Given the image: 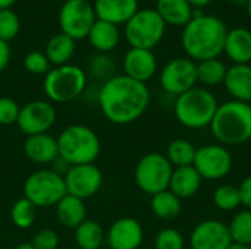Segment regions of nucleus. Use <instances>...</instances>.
I'll use <instances>...</instances> for the list:
<instances>
[{"instance_id": "f257e3e1", "label": "nucleus", "mask_w": 251, "mask_h": 249, "mask_svg": "<svg viewBox=\"0 0 251 249\" xmlns=\"http://www.w3.org/2000/svg\"><path fill=\"white\" fill-rule=\"evenodd\" d=\"M150 104L146 84L126 75L109 78L99 92V106L104 117L115 125H129L138 120Z\"/></svg>"}, {"instance_id": "f03ea898", "label": "nucleus", "mask_w": 251, "mask_h": 249, "mask_svg": "<svg viewBox=\"0 0 251 249\" xmlns=\"http://www.w3.org/2000/svg\"><path fill=\"white\" fill-rule=\"evenodd\" d=\"M228 28L213 15H203L200 9H194L193 19L184 26L181 43L188 59L196 63L218 59L224 53Z\"/></svg>"}, {"instance_id": "7ed1b4c3", "label": "nucleus", "mask_w": 251, "mask_h": 249, "mask_svg": "<svg viewBox=\"0 0 251 249\" xmlns=\"http://www.w3.org/2000/svg\"><path fill=\"white\" fill-rule=\"evenodd\" d=\"M210 131L221 145H241L251 139V104L229 100L219 104Z\"/></svg>"}, {"instance_id": "20e7f679", "label": "nucleus", "mask_w": 251, "mask_h": 249, "mask_svg": "<svg viewBox=\"0 0 251 249\" xmlns=\"http://www.w3.org/2000/svg\"><path fill=\"white\" fill-rule=\"evenodd\" d=\"M219 104L216 97L204 87H194L175 100L174 112L176 120L191 129L210 126Z\"/></svg>"}, {"instance_id": "39448f33", "label": "nucleus", "mask_w": 251, "mask_h": 249, "mask_svg": "<svg viewBox=\"0 0 251 249\" xmlns=\"http://www.w3.org/2000/svg\"><path fill=\"white\" fill-rule=\"evenodd\" d=\"M59 157L72 166L94 163L100 154L97 134L84 125H71L57 138Z\"/></svg>"}, {"instance_id": "423d86ee", "label": "nucleus", "mask_w": 251, "mask_h": 249, "mask_svg": "<svg viewBox=\"0 0 251 249\" xmlns=\"http://www.w3.org/2000/svg\"><path fill=\"white\" fill-rule=\"evenodd\" d=\"M87 85L85 72L75 65L56 66L44 78V92L56 103H68L79 97Z\"/></svg>"}, {"instance_id": "0eeeda50", "label": "nucleus", "mask_w": 251, "mask_h": 249, "mask_svg": "<svg viewBox=\"0 0 251 249\" xmlns=\"http://www.w3.org/2000/svg\"><path fill=\"white\" fill-rule=\"evenodd\" d=\"M166 23L156 9H143L125 23V38L131 48H154L163 38Z\"/></svg>"}, {"instance_id": "6e6552de", "label": "nucleus", "mask_w": 251, "mask_h": 249, "mask_svg": "<svg viewBox=\"0 0 251 249\" xmlns=\"http://www.w3.org/2000/svg\"><path fill=\"white\" fill-rule=\"evenodd\" d=\"M174 167L165 154L149 153L135 166L134 179L137 186L149 195H156L169 189Z\"/></svg>"}, {"instance_id": "1a4fd4ad", "label": "nucleus", "mask_w": 251, "mask_h": 249, "mask_svg": "<svg viewBox=\"0 0 251 249\" xmlns=\"http://www.w3.org/2000/svg\"><path fill=\"white\" fill-rule=\"evenodd\" d=\"M65 195V179L53 170H37L24 183V197L35 207L56 205Z\"/></svg>"}, {"instance_id": "9d476101", "label": "nucleus", "mask_w": 251, "mask_h": 249, "mask_svg": "<svg viewBox=\"0 0 251 249\" xmlns=\"http://www.w3.org/2000/svg\"><path fill=\"white\" fill-rule=\"evenodd\" d=\"M96 21L94 7L87 0H66L59 10L60 31L75 41L87 38Z\"/></svg>"}, {"instance_id": "9b49d317", "label": "nucleus", "mask_w": 251, "mask_h": 249, "mask_svg": "<svg viewBox=\"0 0 251 249\" xmlns=\"http://www.w3.org/2000/svg\"><path fill=\"white\" fill-rule=\"evenodd\" d=\"M197 84V63L188 57H176L168 62L160 72V85L171 95H181Z\"/></svg>"}, {"instance_id": "f8f14e48", "label": "nucleus", "mask_w": 251, "mask_h": 249, "mask_svg": "<svg viewBox=\"0 0 251 249\" xmlns=\"http://www.w3.org/2000/svg\"><path fill=\"white\" fill-rule=\"evenodd\" d=\"M201 179L219 181L225 178L232 169V156L225 145L210 144L197 148L193 163Z\"/></svg>"}, {"instance_id": "ddd939ff", "label": "nucleus", "mask_w": 251, "mask_h": 249, "mask_svg": "<svg viewBox=\"0 0 251 249\" xmlns=\"http://www.w3.org/2000/svg\"><path fill=\"white\" fill-rule=\"evenodd\" d=\"M63 179L66 194L82 201L96 195L103 185V173L94 163L72 166Z\"/></svg>"}, {"instance_id": "4468645a", "label": "nucleus", "mask_w": 251, "mask_h": 249, "mask_svg": "<svg viewBox=\"0 0 251 249\" xmlns=\"http://www.w3.org/2000/svg\"><path fill=\"white\" fill-rule=\"evenodd\" d=\"M56 120L54 107L43 100H34L21 107L16 125L22 134L31 136L38 134H47Z\"/></svg>"}, {"instance_id": "2eb2a0df", "label": "nucleus", "mask_w": 251, "mask_h": 249, "mask_svg": "<svg viewBox=\"0 0 251 249\" xmlns=\"http://www.w3.org/2000/svg\"><path fill=\"white\" fill-rule=\"evenodd\" d=\"M231 244L228 225L215 219L200 222L190 235L191 249H228Z\"/></svg>"}, {"instance_id": "dca6fc26", "label": "nucleus", "mask_w": 251, "mask_h": 249, "mask_svg": "<svg viewBox=\"0 0 251 249\" xmlns=\"http://www.w3.org/2000/svg\"><path fill=\"white\" fill-rule=\"evenodd\" d=\"M106 238L110 249H138L143 244L144 232L138 220L122 217L112 223Z\"/></svg>"}, {"instance_id": "f3484780", "label": "nucleus", "mask_w": 251, "mask_h": 249, "mask_svg": "<svg viewBox=\"0 0 251 249\" xmlns=\"http://www.w3.org/2000/svg\"><path fill=\"white\" fill-rule=\"evenodd\" d=\"M157 70V60L151 50L129 48L124 57V75L146 84Z\"/></svg>"}, {"instance_id": "a211bd4d", "label": "nucleus", "mask_w": 251, "mask_h": 249, "mask_svg": "<svg viewBox=\"0 0 251 249\" xmlns=\"http://www.w3.org/2000/svg\"><path fill=\"white\" fill-rule=\"evenodd\" d=\"M96 18L113 25H125L138 10V0H96Z\"/></svg>"}, {"instance_id": "6ab92c4d", "label": "nucleus", "mask_w": 251, "mask_h": 249, "mask_svg": "<svg viewBox=\"0 0 251 249\" xmlns=\"http://www.w3.org/2000/svg\"><path fill=\"white\" fill-rule=\"evenodd\" d=\"M24 151L26 157L38 164L51 163L59 157L57 139H54L49 134L31 135L24 142Z\"/></svg>"}, {"instance_id": "aec40b11", "label": "nucleus", "mask_w": 251, "mask_h": 249, "mask_svg": "<svg viewBox=\"0 0 251 249\" xmlns=\"http://www.w3.org/2000/svg\"><path fill=\"white\" fill-rule=\"evenodd\" d=\"M224 53L234 62V65H250L251 31L241 26L228 29Z\"/></svg>"}, {"instance_id": "412c9836", "label": "nucleus", "mask_w": 251, "mask_h": 249, "mask_svg": "<svg viewBox=\"0 0 251 249\" xmlns=\"http://www.w3.org/2000/svg\"><path fill=\"white\" fill-rule=\"evenodd\" d=\"M226 91L232 95V100L251 103V66L250 65H232L226 70L224 81Z\"/></svg>"}, {"instance_id": "4be33fe9", "label": "nucleus", "mask_w": 251, "mask_h": 249, "mask_svg": "<svg viewBox=\"0 0 251 249\" xmlns=\"http://www.w3.org/2000/svg\"><path fill=\"white\" fill-rule=\"evenodd\" d=\"M201 176L194 169V166L176 167L172 172L169 191L174 192L179 200L194 197L201 186Z\"/></svg>"}, {"instance_id": "5701e85b", "label": "nucleus", "mask_w": 251, "mask_h": 249, "mask_svg": "<svg viewBox=\"0 0 251 249\" xmlns=\"http://www.w3.org/2000/svg\"><path fill=\"white\" fill-rule=\"evenodd\" d=\"M156 12L166 25L185 26L193 19V6L187 0H157Z\"/></svg>"}, {"instance_id": "b1692460", "label": "nucleus", "mask_w": 251, "mask_h": 249, "mask_svg": "<svg viewBox=\"0 0 251 249\" xmlns=\"http://www.w3.org/2000/svg\"><path fill=\"white\" fill-rule=\"evenodd\" d=\"M90 44L100 53H109L118 47L121 34L118 25L97 19L87 35Z\"/></svg>"}, {"instance_id": "393cba45", "label": "nucleus", "mask_w": 251, "mask_h": 249, "mask_svg": "<svg viewBox=\"0 0 251 249\" xmlns=\"http://www.w3.org/2000/svg\"><path fill=\"white\" fill-rule=\"evenodd\" d=\"M56 216L62 226L76 229L85 220V204L82 200L66 194L56 204Z\"/></svg>"}, {"instance_id": "a878e982", "label": "nucleus", "mask_w": 251, "mask_h": 249, "mask_svg": "<svg viewBox=\"0 0 251 249\" xmlns=\"http://www.w3.org/2000/svg\"><path fill=\"white\" fill-rule=\"evenodd\" d=\"M74 53H75V40H72L71 37H68L63 32L53 35L49 40V43L46 45V51H44L49 62L56 66L68 65V62L71 60Z\"/></svg>"}, {"instance_id": "bb28decb", "label": "nucleus", "mask_w": 251, "mask_h": 249, "mask_svg": "<svg viewBox=\"0 0 251 249\" xmlns=\"http://www.w3.org/2000/svg\"><path fill=\"white\" fill-rule=\"evenodd\" d=\"M182 200L169 189L151 197V211L160 220H174L181 214Z\"/></svg>"}, {"instance_id": "cd10ccee", "label": "nucleus", "mask_w": 251, "mask_h": 249, "mask_svg": "<svg viewBox=\"0 0 251 249\" xmlns=\"http://www.w3.org/2000/svg\"><path fill=\"white\" fill-rule=\"evenodd\" d=\"M75 242L79 249H101L104 242V230L94 220H84L75 229Z\"/></svg>"}, {"instance_id": "c85d7f7f", "label": "nucleus", "mask_w": 251, "mask_h": 249, "mask_svg": "<svg viewBox=\"0 0 251 249\" xmlns=\"http://www.w3.org/2000/svg\"><path fill=\"white\" fill-rule=\"evenodd\" d=\"M197 148L194 147L193 142L188 139H174L168 148H166V158L172 164V167H185V166H193L194 158H196Z\"/></svg>"}, {"instance_id": "c756f323", "label": "nucleus", "mask_w": 251, "mask_h": 249, "mask_svg": "<svg viewBox=\"0 0 251 249\" xmlns=\"http://www.w3.org/2000/svg\"><path fill=\"white\" fill-rule=\"evenodd\" d=\"M228 68L219 59H209L197 63V82L204 87H216L224 84Z\"/></svg>"}, {"instance_id": "7c9ffc66", "label": "nucleus", "mask_w": 251, "mask_h": 249, "mask_svg": "<svg viewBox=\"0 0 251 249\" xmlns=\"http://www.w3.org/2000/svg\"><path fill=\"white\" fill-rule=\"evenodd\" d=\"M231 239L235 244L251 247V210H243L237 213L228 225Z\"/></svg>"}, {"instance_id": "2f4dec72", "label": "nucleus", "mask_w": 251, "mask_h": 249, "mask_svg": "<svg viewBox=\"0 0 251 249\" xmlns=\"http://www.w3.org/2000/svg\"><path fill=\"white\" fill-rule=\"evenodd\" d=\"M35 217H37V207L25 197L18 200L10 210V219L13 225L19 229H29L34 225Z\"/></svg>"}, {"instance_id": "473e14b6", "label": "nucleus", "mask_w": 251, "mask_h": 249, "mask_svg": "<svg viewBox=\"0 0 251 249\" xmlns=\"http://www.w3.org/2000/svg\"><path fill=\"white\" fill-rule=\"evenodd\" d=\"M213 204L222 211H234L241 205L238 186L234 185H221L213 192Z\"/></svg>"}, {"instance_id": "72a5a7b5", "label": "nucleus", "mask_w": 251, "mask_h": 249, "mask_svg": "<svg viewBox=\"0 0 251 249\" xmlns=\"http://www.w3.org/2000/svg\"><path fill=\"white\" fill-rule=\"evenodd\" d=\"M21 29V21L12 9L0 10V40L12 41Z\"/></svg>"}, {"instance_id": "f704fd0d", "label": "nucleus", "mask_w": 251, "mask_h": 249, "mask_svg": "<svg viewBox=\"0 0 251 249\" xmlns=\"http://www.w3.org/2000/svg\"><path fill=\"white\" fill-rule=\"evenodd\" d=\"M184 245L181 232L174 227L162 229L154 239V249H184Z\"/></svg>"}, {"instance_id": "c9c22d12", "label": "nucleus", "mask_w": 251, "mask_h": 249, "mask_svg": "<svg viewBox=\"0 0 251 249\" xmlns=\"http://www.w3.org/2000/svg\"><path fill=\"white\" fill-rule=\"evenodd\" d=\"M24 66L32 75H46L50 70V62L41 51H29L24 59Z\"/></svg>"}, {"instance_id": "e433bc0d", "label": "nucleus", "mask_w": 251, "mask_h": 249, "mask_svg": "<svg viewBox=\"0 0 251 249\" xmlns=\"http://www.w3.org/2000/svg\"><path fill=\"white\" fill-rule=\"evenodd\" d=\"M21 107L9 97H0V125H13L18 120Z\"/></svg>"}, {"instance_id": "4c0bfd02", "label": "nucleus", "mask_w": 251, "mask_h": 249, "mask_svg": "<svg viewBox=\"0 0 251 249\" xmlns=\"http://www.w3.org/2000/svg\"><path fill=\"white\" fill-rule=\"evenodd\" d=\"M31 245L35 249H56L59 245V236L51 229H43L35 233Z\"/></svg>"}, {"instance_id": "58836bf2", "label": "nucleus", "mask_w": 251, "mask_h": 249, "mask_svg": "<svg viewBox=\"0 0 251 249\" xmlns=\"http://www.w3.org/2000/svg\"><path fill=\"white\" fill-rule=\"evenodd\" d=\"M90 69L93 70V73H96L99 76H106L113 70V62H112L110 57H107L104 54H100V56L91 59Z\"/></svg>"}, {"instance_id": "ea45409f", "label": "nucleus", "mask_w": 251, "mask_h": 249, "mask_svg": "<svg viewBox=\"0 0 251 249\" xmlns=\"http://www.w3.org/2000/svg\"><path fill=\"white\" fill-rule=\"evenodd\" d=\"M241 205H244L247 210H251V175L247 176L238 186Z\"/></svg>"}, {"instance_id": "a19ab883", "label": "nucleus", "mask_w": 251, "mask_h": 249, "mask_svg": "<svg viewBox=\"0 0 251 249\" xmlns=\"http://www.w3.org/2000/svg\"><path fill=\"white\" fill-rule=\"evenodd\" d=\"M10 60V47H9V43L0 40V72L7 66Z\"/></svg>"}, {"instance_id": "79ce46f5", "label": "nucleus", "mask_w": 251, "mask_h": 249, "mask_svg": "<svg viewBox=\"0 0 251 249\" xmlns=\"http://www.w3.org/2000/svg\"><path fill=\"white\" fill-rule=\"evenodd\" d=\"M187 1L193 6V9H201L204 6L210 4L213 0H187Z\"/></svg>"}, {"instance_id": "37998d69", "label": "nucleus", "mask_w": 251, "mask_h": 249, "mask_svg": "<svg viewBox=\"0 0 251 249\" xmlns=\"http://www.w3.org/2000/svg\"><path fill=\"white\" fill-rule=\"evenodd\" d=\"M16 1L18 0H0V10H3V9H12V6Z\"/></svg>"}, {"instance_id": "c03bdc74", "label": "nucleus", "mask_w": 251, "mask_h": 249, "mask_svg": "<svg viewBox=\"0 0 251 249\" xmlns=\"http://www.w3.org/2000/svg\"><path fill=\"white\" fill-rule=\"evenodd\" d=\"M228 249H251V247H249V245H243V244H235V242H232Z\"/></svg>"}, {"instance_id": "a18cd8bd", "label": "nucleus", "mask_w": 251, "mask_h": 249, "mask_svg": "<svg viewBox=\"0 0 251 249\" xmlns=\"http://www.w3.org/2000/svg\"><path fill=\"white\" fill-rule=\"evenodd\" d=\"M15 249H35L31 244H21V245H18Z\"/></svg>"}, {"instance_id": "49530a36", "label": "nucleus", "mask_w": 251, "mask_h": 249, "mask_svg": "<svg viewBox=\"0 0 251 249\" xmlns=\"http://www.w3.org/2000/svg\"><path fill=\"white\" fill-rule=\"evenodd\" d=\"M247 15H249V18L251 19V0L247 1Z\"/></svg>"}, {"instance_id": "de8ad7c7", "label": "nucleus", "mask_w": 251, "mask_h": 249, "mask_svg": "<svg viewBox=\"0 0 251 249\" xmlns=\"http://www.w3.org/2000/svg\"><path fill=\"white\" fill-rule=\"evenodd\" d=\"M232 1H235V3H246V4H247L249 0H232Z\"/></svg>"}]
</instances>
